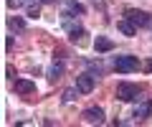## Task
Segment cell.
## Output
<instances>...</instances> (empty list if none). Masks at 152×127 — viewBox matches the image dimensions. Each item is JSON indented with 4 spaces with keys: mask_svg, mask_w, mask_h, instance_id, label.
Here are the masks:
<instances>
[{
    "mask_svg": "<svg viewBox=\"0 0 152 127\" xmlns=\"http://www.w3.org/2000/svg\"><path fill=\"white\" fill-rule=\"evenodd\" d=\"M36 0H8V8H23V5H33Z\"/></svg>",
    "mask_w": 152,
    "mask_h": 127,
    "instance_id": "11",
    "label": "cell"
},
{
    "mask_svg": "<svg viewBox=\"0 0 152 127\" xmlns=\"http://www.w3.org/2000/svg\"><path fill=\"white\" fill-rule=\"evenodd\" d=\"M41 3H53V0H41Z\"/></svg>",
    "mask_w": 152,
    "mask_h": 127,
    "instance_id": "16",
    "label": "cell"
},
{
    "mask_svg": "<svg viewBox=\"0 0 152 127\" xmlns=\"http://www.w3.org/2000/svg\"><path fill=\"white\" fill-rule=\"evenodd\" d=\"M117 28H119V31H122V33H124V36H134V33H137V28L132 26V23L127 21V18H122V21L117 23Z\"/></svg>",
    "mask_w": 152,
    "mask_h": 127,
    "instance_id": "9",
    "label": "cell"
},
{
    "mask_svg": "<svg viewBox=\"0 0 152 127\" xmlns=\"http://www.w3.org/2000/svg\"><path fill=\"white\" fill-rule=\"evenodd\" d=\"M8 26L20 31V28H26V21H23V18H10V21H8Z\"/></svg>",
    "mask_w": 152,
    "mask_h": 127,
    "instance_id": "12",
    "label": "cell"
},
{
    "mask_svg": "<svg viewBox=\"0 0 152 127\" xmlns=\"http://www.w3.org/2000/svg\"><path fill=\"white\" fill-rule=\"evenodd\" d=\"M76 92H79V87H76V89H66V92H64V102H74L76 99Z\"/></svg>",
    "mask_w": 152,
    "mask_h": 127,
    "instance_id": "14",
    "label": "cell"
},
{
    "mask_svg": "<svg viewBox=\"0 0 152 127\" xmlns=\"http://www.w3.org/2000/svg\"><path fill=\"white\" fill-rule=\"evenodd\" d=\"M38 15H41V8H38L36 3H33V5H28V18H33V21H36Z\"/></svg>",
    "mask_w": 152,
    "mask_h": 127,
    "instance_id": "13",
    "label": "cell"
},
{
    "mask_svg": "<svg viewBox=\"0 0 152 127\" xmlns=\"http://www.w3.org/2000/svg\"><path fill=\"white\" fill-rule=\"evenodd\" d=\"M64 71H66V66H64V64L58 61V64H53V66H51V71H48V79H51V81H56V79H61V76H64Z\"/></svg>",
    "mask_w": 152,
    "mask_h": 127,
    "instance_id": "10",
    "label": "cell"
},
{
    "mask_svg": "<svg viewBox=\"0 0 152 127\" xmlns=\"http://www.w3.org/2000/svg\"><path fill=\"white\" fill-rule=\"evenodd\" d=\"M114 69H117V71L119 74H132V71H137V69H140V59H137V56H117V59H114Z\"/></svg>",
    "mask_w": 152,
    "mask_h": 127,
    "instance_id": "3",
    "label": "cell"
},
{
    "mask_svg": "<svg viewBox=\"0 0 152 127\" xmlns=\"http://www.w3.org/2000/svg\"><path fill=\"white\" fill-rule=\"evenodd\" d=\"M147 71H150V74H152V59H150V61H147Z\"/></svg>",
    "mask_w": 152,
    "mask_h": 127,
    "instance_id": "15",
    "label": "cell"
},
{
    "mask_svg": "<svg viewBox=\"0 0 152 127\" xmlns=\"http://www.w3.org/2000/svg\"><path fill=\"white\" fill-rule=\"evenodd\" d=\"M140 94H142V89L137 87V84H129V81L117 84V99L119 102H137Z\"/></svg>",
    "mask_w": 152,
    "mask_h": 127,
    "instance_id": "2",
    "label": "cell"
},
{
    "mask_svg": "<svg viewBox=\"0 0 152 127\" xmlns=\"http://www.w3.org/2000/svg\"><path fill=\"white\" fill-rule=\"evenodd\" d=\"M81 120L86 122V125H102L104 122V109L102 107H89V109L81 112Z\"/></svg>",
    "mask_w": 152,
    "mask_h": 127,
    "instance_id": "4",
    "label": "cell"
},
{
    "mask_svg": "<svg viewBox=\"0 0 152 127\" xmlns=\"http://www.w3.org/2000/svg\"><path fill=\"white\" fill-rule=\"evenodd\" d=\"M152 115V99H145V102H140V104L134 107V120H145V117H150Z\"/></svg>",
    "mask_w": 152,
    "mask_h": 127,
    "instance_id": "6",
    "label": "cell"
},
{
    "mask_svg": "<svg viewBox=\"0 0 152 127\" xmlns=\"http://www.w3.org/2000/svg\"><path fill=\"white\" fill-rule=\"evenodd\" d=\"M15 92L18 94H33L36 92V81H31V79H15Z\"/></svg>",
    "mask_w": 152,
    "mask_h": 127,
    "instance_id": "7",
    "label": "cell"
},
{
    "mask_svg": "<svg viewBox=\"0 0 152 127\" xmlns=\"http://www.w3.org/2000/svg\"><path fill=\"white\" fill-rule=\"evenodd\" d=\"M96 79H99V76H94V74H79V76H76V87H79V92H81V94L94 92Z\"/></svg>",
    "mask_w": 152,
    "mask_h": 127,
    "instance_id": "5",
    "label": "cell"
},
{
    "mask_svg": "<svg viewBox=\"0 0 152 127\" xmlns=\"http://www.w3.org/2000/svg\"><path fill=\"white\" fill-rule=\"evenodd\" d=\"M94 48H96L99 54H107V51L114 48V41L107 38V36H96V41H94Z\"/></svg>",
    "mask_w": 152,
    "mask_h": 127,
    "instance_id": "8",
    "label": "cell"
},
{
    "mask_svg": "<svg viewBox=\"0 0 152 127\" xmlns=\"http://www.w3.org/2000/svg\"><path fill=\"white\" fill-rule=\"evenodd\" d=\"M124 18H127L134 28H147V26H152V15H150L147 10H140V8H127V10H124Z\"/></svg>",
    "mask_w": 152,
    "mask_h": 127,
    "instance_id": "1",
    "label": "cell"
}]
</instances>
